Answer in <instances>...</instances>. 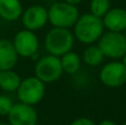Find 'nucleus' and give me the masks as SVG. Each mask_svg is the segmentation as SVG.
<instances>
[{"label": "nucleus", "mask_w": 126, "mask_h": 125, "mask_svg": "<svg viewBox=\"0 0 126 125\" xmlns=\"http://www.w3.org/2000/svg\"><path fill=\"white\" fill-rule=\"evenodd\" d=\"M81 1H82V0H65V2H67V3H71V4H74V6L79 4Z\"/></svg>", "instance_id": "obj_21"}, {"label": "nucleus", "mask_w": 126, "mask_h": 125, "mask_svg": "<svg viewBox=\"0 0 126 125\" xmlns=\"http://www.w3.org/2000/svg\"><path fill=\"white\" fill-rule=\"evenodd\" d=\"M13 102L11 101V99L7 95L0 94V115L1 116H7L9 114V112L11 111L13 106Z\"/></svg>", "instance_id": "obj_18"}, {"label": "nucleus", "mask_w": 126, "mask_h": 125, "mask_svg": "<svg viewBox=\"0 0 126 125\" xmlns=\"http://www.w3.org/2000/svg\"><path fill=\"white\" fill-rule=\"evenodd\" d=\"M74 44V35L67 28L54 27L46 35L44 46L50 54L55 57H62L72 50Z\"/></svg>", "instance_id": "obj_2"}, {"label": "nucleus", "mask_w": 126, "mask_h": 125, "mask_svg": "<svg viewBox=\"0 0 126 125\" xmlns=\"http://www.w3.org/2000/svg\"><path fill=\"white\" fill-rule=\"evenodd\" d=\"M21 78L12 70L0 71V88L6 92H15L18 90Z\"/></svg>", "instance_id": "obj_14"}, {"label": "nucleus", "mask_w": 126, "mask_h": 125, "mask_svg": "<svg viewBox=\"0 0 126 125\" xmlns=\"http://www.w3.org/2000/svg\"><path fill=\"white\" fill-rule=\"evenodd\" d=\"M22 24L26 29L31 31H37L43 28L49 21L48 10L40 4L29 7L22 12L21 16Z\"/></svg>", "instance_id": "obj_10"}, {"label": "nucleus", "mask_w": 126, "mask_h": 125, "mask_svg": "<svg viewBox=\"0 0 126 125\" xmlns=\"http://www.w3.org/2000/svg\"><path fill=\"white\" fill-rule=\"evenodd\" d=\"M104 59L102 50L98 46H90L83 52V61L91 66H97L102 63Z\"/></svg>", "instance_id": "obj_16"}, {"label": "nucleus", "mask_w": 126, "mask_h": 125, "mask_svg": "<svg viewBox=\"0 0 126 125\" xmlns=\"http://www.w3.org/2000/svg\"><path fill=\"white\" fill-rule=\"evenodd\" d=\"M104 28L110 31L122 32L126 30V10L122 8L110 9L107 13L103 17Z\"/></svg>", "instance_id": "obj_11"}, {"label": "nucleus", "mask_w": 126, "mask_h": 125, "mask_svg": "<svg viewBox=\"0 0 126 125\" xmlns=\"http://www.w3.org/2000/svg\"><path fill=\"white\" fill-rule=\"evenodd\" d=\"M44 94H46L44 83L37 77H29L24 80H21L17 90L19 101L32 106L41 102Z\"/></svg>", "instance_id": "obj_4"}, {"label": "nucleus", "mask_w": 126, "mask_h": 125, "mask_svg": "<svg viewBox=\"0 0 126 125\" xmlns=\"http://www.w3.org/2000/svg\"><path fill=\"white\" fill-rule=\"evenodd\" d=\"M100 80L109 88L123 85L126 82V66L117 61L105 64L100 72Z\"/></svg>", "instance_id": "obj_8"}, {"label": "nucleus", "mask_w": 126, "mask_h": 125, "mask_svg": "<svg viewBox=\"0 0 126 125\" xmlns=\"http://www.w3.org/2000/svg\"><path fill=\"white\" fill-rule=\"evenodd\" d=\"M98 125H117L116 123H114L113 121H110V120H105V121H102Z\"/></svg>", "instance_id": "obj_20"}, {"label": "nucleus", "mask_w": 126, "mask_h": 125, "mask_svg": "<svg viewBox=\"0 0 126 125\" xmlns=\"http://www.w3.org/2000/svg\"><path fill=\"white\" fill-rule=\"evenodd\" d=\"M35 77L43 83H51L61 78L63 73L60 57L49 54L41 58L34 68Z\"/></svg>", "instance_id": "obj_6"}, {"label": "nucleus", "mask_w": 126, "mask_h": 125, "mask_svg": "<svg viewBox=\"0 0 126 125\" xmlns=\"http://www.w3.org/2000/svg\"><path fill=\"white\" fill-rule=\"evenodd\" d=\"M79 10L74 4L67 2H55L48 10L49 22L58 28H70L79 19Z\"/></svg>", "instance_id": "obj_3"}, {"label": "nucleus", "mask_w": 126, "mask_h": 125, "mask_svg": "<svg viewBox=\"0 0 126 125\" xmlns=\"http://www.w3.org/2000/svg\"><path fill=\"white\" fill-rule=\"evenodd\" d=\"M103 31V19L92 13H85L79 17L78 21L74 24V35L82 43L91 44L97 41L102 37Z\"/></svg>", "instance_id": "obj_1"}, {"label": "nucleus", "mask_w": 126, "mask_h": 125, "mask_svg": "<svg viewBox=\"0 0 126 125\" xmlns=\"http://www.w3.org/2000/svg\"><path fill=\"white\" fill-rule=\"evenodd\" d=\"M18 57L12 41L0 39V71L12 70L18 62Z\"/></svg>", "instance_id": "obj_12"}, {"label": "nucleus", "mask_w": 126, "mask_h": 125, "mask_svg": "<svg viewBox=\"0 0 126 125\" xmlns=\"http://www.w3.org/2000/svg\"><path fill=\"white\" fill-rule=\"evenodd\" d=\"M13 47L18 55L23 58H31L37 53L39 49V40L34 31L24 29L21 30L13 38Z\"/></svg>", "instance_id": "obj_7"}, {"label": "nucleus", "mask_w": 126, "mask_h": 125, "mask_svg": "<svg viewBox=\"0 0 126 125\" xmlns=\"http://www.w3.org/2000/svg\"><path fill=\"white\" fill-rule=\"evenodd\" d=\"M7 116L10 125H37L38 122V113L34 108L22 102L13 104Z\"/></svg>", "instance_id": "obj_9"}, {"label": "nucleus", "mask_w": 126, "mask_h": 125, "mask_svg": "<svg viewBox=\"0 0 126 125\" xmlns=\"http://www.w3.org/2000/svg\"><path fill=\"white\" fill-rule=\"evenodd\" d=\"M122 59H123L122 63H123V64H124V65L126 66V53H125V54H124V55H123V58H122Z\"/></svg>", "instance_id": "obj_22"}, {"label": "nucleus", "mask_w": 126, "mask_h": 125, "mask_svg": "<svg viewBox=\"0 0 126 125\" xmlns=\"http://www.w3.org/2000/svg\"><path fill=\"white\" fill-rule=\"evenodd\" d=\"M0 125H10L9 123H0Z\"/></svg>", "instance_id": "obj_23"}, {"label": "nucleus", "mask_w": 126, "mask_h": 125, "mask_svg": "<svg viewBox=\"0 0 126 125\" xmlns=\"http://www.w3.org/2000/svg\"><path fill=\"white\" fill-rule=\"evenodd\" d=\"M23 9L20 0H0V18L12 22L22 16Z\"/></svg>", "instance_id": "obj_13"}, {"label": "nucleus", "mask_w": 126, "mask_h": 125, "mask_svg": "<svg viewBox=\"0 0 126 125\" xmlns=\"http://www.w3.org/2000/svg\"><path fill=\"white\" fill-rule=\"evenodd\" d=\"M61 64L63 72H66L67 74H74L80 70L81 59L75 52L69 51L61 57Z\"/></svg>", "instance_id": "obj_15"}, {"label": "nucleus", "mask_w": 126, "mask_h": 125, "mask_svg": "<svg viewBox=\"0 0 126 125\" xmlns=\"http://www.w3.org/2000/svg\"><path fill=\"white\" fill-rule=\"evenodd\" d=\"M71 125H95V123L89 117H80V119L74 120Z\"/></svg>", "instance_id": "obj_19"}, {"label": "nucleus", "mask_w": 126, "mask_h": 125, "mask_svg": "<svg viewBox=\"0 0 126 125\" xmlns=\"http://www.w3.org/2000/svg\"><path fill=\"white\" fill-rule=\"evenodd\" d=\"M123 125H126V123H124V124H123Z\"/></svg>", "instance_id": "obj_24"}, {"label": "nucleus", "mask_w": 126, "mask_h": 125, "mask_svg": "<svg viewBox=\"0 0 126 125\" xmlns=\"http://www.w3.org/2000/svg\"><path fill=\"white\" fill-rule=\"evenodd\" d=\"M98 47L104 57L120 59L126 53V35L122 32L109 31L98 39Z\"/></svg>", "instance_id": "obj_5"}, {"label": "nucleus", "mask_w": 126, "mask_h": 125, "mask_svg": "<svg viewBox=\"0 0 126 125\" xmlns=\"http://www.w3.org/2000/svg\"><path fill=\"white\" fill-rule=\"evenodd\" d=\"M111 8L110 0H92L90 4L91 13L96 17L103 18Z\"/></svg>", "instance_id": "obj_17"}]
</instances>
